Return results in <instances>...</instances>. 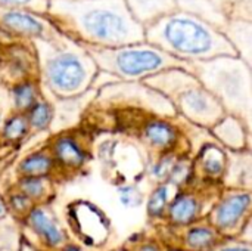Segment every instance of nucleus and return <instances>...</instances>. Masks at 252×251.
<instances>
[{
    "instance_id": "obj_36",
    "label": "nucleus",
    "mask_w": 252,
    "mask_h": 251,
    "mask_svg": "<svg viewBox=\"0 0 252 251\" xmlns=\"http://www.w3.org/2000/svg\"><path fill=\"white\" fill-rule=\"evenodd\" d=\"M3 213H4V207H3V204L0 203V216H1Z\"/></svg>"
},
{
    "instance_id": "obj_10",
    "label": "nucleus",
    "mask_w": 252,
    "mask_h": 251,
    "mask_svg": "<svg viewBox=\"0 0 252 251\" xmlns=\"http://www.w3.org/2000/svg\"><path fill=\"white\" fill-rule=\"evenodd\" d=\"M81 138L83 136L80 133L71 129L55 132L52 135L47 149L56 167L59 166L66 170H77L86 164L89 151Z\"/></svg>"
},
{
    "instance_id": "obj_25",
    "label": "nucleus",
    "mask_w": 252,
    "mask_h": 251,
    "mask_svg": "<svg viewBox=\"0 0 252 251\" xmlns=\"http://www.w3.org/2000/svg\"><path fill=\"white\" fill-rule=\"evenodd\" d=\"M227 18H250L252 19V0H213Z\"/></svg>"
},
{
    "instance_id": "obj_3",
    "label": "nucleus",
    "mask_w": 252,
    "mask_h": 251,
    "mask_svg": "<svg viewBox=\"0 0 252 251\" xmlns=\"http://www.w3.org/2000/svg\"><path fill=\"white\" fill-rule=\"evenodd\" d=\"M145 40L186 64L236 55L219 27L180 9L146 25Z\"/></svg>"
},
{
    "instance_id": "obj_2",
    "label": "nucleus",
    "mask_w": 252,
    "mask_h": 251,
    "mask_svg": "<svg viewBox=\"0 0 252 251\" xmlns=\"http://www.w3.org/2000/svg\"><path fill=\"white\" fill-rule=\"evenodd\" d=\"M31 46L41 90L53 99L74 98L94 89L99 68L86 46L63 34L55 40H32Z\"/></svg>"
},
{
    "instance_id": "obj_8",
    "label": "nucleus",
    "mask_w": 252,
    "mask_h": 251,
    "mask_svg": "<svg viewBox=\"0 0 252 251\" xmlns=\"http://www.w3.org/2000/svg\"><path fill=\"white\" fill-rule=\"evenodd\" d=\"M0 30L24 41L55 40L62 33L52 24L46 13L30 9L0 7Z\"/></svg>"
},
{
    "instance_id": "obj_19",
    "label": "nucleus",
    "mask_w": 252,
    "mask_h": 251,
    "mask_svg": "<svg viewBox=\"0 0 252 251\" xmlns=\"http://www.w3.org/2000/svg\"><path fill=\"white\" fill-rule=\"evenodd\" d=\"M24 114L30 126V132H34V133L47 132L50 130L53 117H55L53 101H50L46 96H40Z\"/></svg>"
},
{
    "instance_id": "obj_20",
    "label": "nucleus",
    "mask_w": 252,
    "mask_h": 251,
    "mask_svg": "<svg viewBox=\"0 0 252 251\" xmlns=\"http://www.w3.org/2000/svg\"><path fill=\"white\" fill-rule=\"evenodd\" d=\"M176 6L177 9L192 13L219 27L220 30L227 21V16L217 7V4L213 0H176Z\"/></svg>"
},
{
    "instance_id": "obj_18",
    "label": "nucleus",
    "mask_w": 252,
    "mask_h": 251,
    "mask_svg": "<svg viewBox=\"0 0 252 251\" xmlns=\"http://www.w3.org/2000/svg\"><path fill=\"white\" fill-rule=\"evenodd\" d=\"M124 3L143 27L177 9L176 0H124Z\"/></svg>"
},
{
    "instance_id": "obj_12",
    "label": "nucleus",
    "mask_w": 252,
    "mask_h": 251,
    "mask_svg": "<svg viewBox=\"0 0 252 251\" xmlns=\"http://www.w3.org/2000/svg\"><path fill=\"white\" fill-rule=\"evenodd\" d=\"M7 49L9 50L4 58V74L9 83L27 77H37L35 53L31 46V41L16 43L15 46Z\"/></svg>"
},
{
    "instance_id": "obj_38",
    "label": "nucleus",
    "mask_w": 252,
    "mask_h": 251,
    "mask_svg": "<svg viewBox=\"0 0 252 251\" xmlns=\"http://www.w3.org/2000/svg\"><path fill=\"white\" fill-rule=\"evenodd\" d=\"M174 251H182V250H174Z\"/></svg>"
},
{
    "instance_id": "obj_37",
    "label": "nucleus",
    "mask_w": 252,
    "mask_h": 251,
    "mask_svg": "<svg viewBox=\"0 0 252 251\" xmlns=\"http://www.w3.org/2000/svg\"><path fill=\"white\" fill-rule=\"evenodd\" d=\"M1 120H3V117H1V114H0V124H1Z\"/></svg>"
},
{
    "instance_id": "obj_11",
    "label": "nucleus",
    "mask_w": 252,
    "mask_h": 251,
    "mask_svg": "<svg viewBox=\"0 0 252 251\" xmlns=\"http://www.w3.org/2000/svg\"><path fill=\"white\" fill-rule=\"evenodd\" d=\"M211 138L226 151H247L250 149L251 126L242 118L224 112V115L208 129Z\"/></svg>"
},
{
    "instance_id": "obj_26",
    "label": "nucleus",
    "mask_w": 252,
    "mask_h": 251,
    "mask_svg": "<svg viewBox=\"0 0 252 251\" xmlns=\"http://www.w3.org/2000/svg\"><path fill=\"white\" fill-rule=\"evenodd\" d=\"M18 186L30 200L41 198L47 192V176H22Z\"/></svg>"
},
{
    "instance_id": "obj_28",
    "label": "nucleus",
    "mask_w": 252,
    "mask_h": 251,
    "mask_svg": "<svg viewBox=\"0 0 252 251\" xmlns=\"http://www.w3.org/2000/svg\"><path fill=\"white\" fill-rule=\"evenodd\" d=\"M177 154L176 152H167V154H161L159 158L155 161V164L152 166V176L157 180H167L173 166L177 160Z\"/></svg>"
},
{
    "instance_id": "obj_7",
    "label": "nucleus",
    "mask_w": 252,
    "mask_h": 251,
    "mask_svg": "<svg viewBox=\"0 0 252 251\" xmlns=\"http://www.w3.org/2000/svg\"><path fill=\"white\" fill-rule=\"evenodd\" d=\"M97 101L109 104H124L133 109H142L151 115L177 117L171 102L158 90L145 84L143 81H109L96 89Z\"/></svg>"
},
{
    "instance_id": "obj_35",
    "label": "nucleus",
    "mask_w": 252,
    "mask_h": 251,
    "mask_svg": "<svg viewBox=\"0 0 252 251\" xmlns=\"http://www.w3.org/2000/svg\"><path fill=\"white\" fill-rule=\"evenodd\" d=\"M63 251H81L78 247H75V246H68V247H65Z\"/></svg>"
},
{
    "instance_id": "obj_17",
    "label": "nucleus",
    "mask_w": 252,
    "mask_h": 251,
    "mask_svg": "<svg viewBox=\"0 0 252 251\" xmlns=\"http://www.w3.org/2000/svg\"><path fill=\"white\" fill-rule=\"evenodd\" d=\"M40 96H43V90L37 77H27L9 86L12 112H25Z\"/></svg>"
},
{
    "instance_id": "obj_1",
    "label": "nucleus",
    "mask_w": 252,
    "mask_h": 251,
    "mask_svg": "<svg viewBox=\"0 0 252 251\" xmlns=\"http://www.w3.org/2000/svg\"><path fill=\"white\" fill-rule=\"evenodd\" d=\"M46 16L86 47H117L145 40V27L124 0H49Z\"/></svg>"
},
{
    "instance_id": "obj_23",
    "label": "nucleus",
    "mask_w": 252,
    "mask_h": 251,
    "mask_svg": "<svg viewBox=\"0 0 252 251\" xmlns=\"http://www.w3.org/2000/svg\"><path fill=\"white\" fill-rule=\"evenodd\" d=\"M30 126L24 112H10L0 124V139L7 143L22 141L30 135Z\"/></svg>"
},
{
    "instance_id": "obj_14",
    "label": "nucleus",
    "mask_w": 252,
    "mask_h": 251,
    "mask_svg": "<svg viewBox=\"0 0 252 251\" xmlns=\"http://www.w3.org/2000/svg\"><path fill=\"white\" fill-rule=\"evenodd\" d=\"M193 169L199 170L207 179L217 180L224 176L227 167V151L216 141L204 143L192 163Z\"/></svg>"
},
{
    "instance_id": "obj_33",
    "label": "nucleus",
    "mask_w": 252,
    "mask_h": 251,
    "mask_svg": "<svg viewBox=\"0 0 252 251\" xmlns=\"http://www.w3.org/2000/svg\"><path fill=\"white\" fill-rule=\"evenodd\" d=\"M221 251H251L248 247H235V249H224Z\"/></svg>"
},
{
    "instance_id": "obj_5",
    "label": "nucleus",
    "mask_w": 252,
    "mask_h": 251,
    "mask_svg": "<svg viewBox=\"0 0 252 251\" xmlns=\"http://www.w3.org/2000/svg\"><path fill=\"white\" fill-rule=\"evenodd\" d=\"M143 83L164 95L176 114L196 127L208 130L224 115L221 104L188 68H168L148 77Z\"/></svg>"
},
{
    "instance_id": "obj_32",
    "label": "nucleus",
    "mask_w": 252,
    "mask_h": 251,
    "mask_svg": "<svg viewBox=\"0 0 252 251\" xmlns=\"http://www.w3.org/2000/svg\"><path fill=\"white\" fill-rule=\"evenodd\" d=\"M30 201H31V200H30L27 195H24L22 192L18 194V195H13V197L10 198V204H12L15 209H18V210L27 209V207L30 206Z\"/></svg>"
},
{
    "instance_id": "obj_22",
    "label": "nucleus",
    "mask_w": 252,
    "mask_h": 251,
    "mask_svg": "<svg viewBox=\"0 0 252 251\" xmlns=\"http://www.w3.org/2000/svg\"><path fill=\"white\" fill-rule=\"evenodd\" d=\"M199 210L198 200L193 195L189 194H180L177 195L168 207V216L174 223H189L192 222Z\"/></svg>"
},
{
    "instance_id": "obj_39",
    "label": "nucleus",
    "mask_w": 252,
    "mask_h": 251,
    "mask_svg": "<svg viewBox=\"0 0 252 251\" xmlns=\"http://www.w3.org/2000/svg\"><path fill=\"white\" fill-rule=\"evenodd\" d=\"M120 251H126V250H120Z\"/></svg>"
},
{
    "instance_id": "obj_21",
    "label": "nucleus",
    "mask_w": 252,
    "mask_h": 251,
    "mask_svg": "<svg viewBox=\"0 0 252 251\" xmlns=\"http://www.w3.org/2000/svg\"><path fill=\"white\" fill-rule=\"evenodd\" d=\"M55 167V161L46 146L27 154L18 164V173L21 176H47Z\"/></svg>"
},
{
    "instance_id": "obj_24",
    "label": "nucleus",
    "mask_w": 252,
    "mask_h": 251,
    "mask_svg": "<svg viewBox=\"0 0 252 251\" xmlns=\"http://www.w3.org/2000/svg\"><path fill=\"white\" fill-rule=\"evenodd\" d=\"M30 223L35 232H38L50 246H58L62 243V234L58 229L56 223L49 217L43 209H32L30 212Z\"/></svg>"
},
{
    "instance_id": "obj_4",
    "label": "nucleus",
    "mask_w": 252,
    "mask_h": 251,
    "mask_svg": "<svg viewBox=\"0 0 252 251\" xmlns=\"http://www.w3.org/2000/svg\"><path fill=\"white\" fill-rule=\"evenodd\" d=\"M190 71L216 96L224 112L252 120V70L238 55H221L207 61L192 62Z\"/></svg>"
},
{
    "instance_id": "obj_6",
    "label": "nucleus",
    "mask_w": 252,
    "mask_h": 251,
    "mask_svg": "<svg viewBox=\"0 0 252 251\" xmlns=\"http://www.w3.org/2000/svg\"><path fill=\"white\" fill-rule=\"evenodd\" d=\"M100 72L120 81H143L164 70L183 67L186 64L155 44L142 40L117 47H87Z\"/></svg>"
},
{
    "instance_id": "obj_34",
    "label": "nucleus",
    "mask_w": 252,
    "mask_h": 251,
    "mask_svg": "<svg viewBox=\"0 0 252 251\" xmlns=\"http://www.w3.org/2000/svg\"><path fill=\"white\" fill-rule=\"evenodd\" d=\"M140 251H158V250H157V247H154V246H145V247H143Z\"/></svg>"
},
{
    "instance_id": "obj_9",
    "label": "nucleus",
    "mask_w": 252,
    "mask_h": 251,
    "mask_svg": "<svg viewBox=\"0 0 252 251\" xmlns=\"http://www.w3.org/2000/svg\"><path fill=\"white\" fill-rule=\"evenodd\" d=\"M137 133L143 145L158 155L176 152L183 139V132L174 123V118L151 114L142 121Z\"/></svg>"
},
{
    "instance_id": "obj_31",
    "label": "nucleus",
    "mask_w": 252,
    "mask_h": 251,
    "mask_svg": "<svg viewBox=\"0 0 252 251\" xmlns=\"http://www.w3.org/2000/svg\"><path fill=\"white\" fill-rule=\"evenodd\" d=\"M118 194H120V200L124 206L127 207H131V206H137L140 203V192L136 186H131V185H126V186H121L118 189Z\"/></svg>"
},
{
    "instance_id": "obj_13",
    "label": "nucleus",
    "mask_w": 252,
    "mask_h": 251,
    "mask_svg": "<svg viewBox=\"0 0 252 251\" xmlns=\"http://www.w3.org/2000/svg\"><path fill=\"white\" fill-rule=\"evenodd\" d=\"M224 37L232 44L235 53L250 65L252 64V19L250 18H227L221 28Z\"/></svg>"
},
{
    "instance_id": "obj_16",
    "label": "nucleus",
    "mask_w": 252,
    "mask_h": 251,
    "mask_svg": "<svg viewBox=\"0 0 252 251\" xmlns=\"http://www.w3.org/2000/svg\"><path fill=\"white\" fill-rule=\"evenodd\" d=\"M251 204V195L248 191L233 192L227 195L216 209L214 212V222L220 228H229L233 226L244 213L250 209Z\"/></svg>"
},
{
    "instance_id": "obj_27",
    "label": "nucleus",
    "mask_w": 252,
    "mask_h": 251,
    "mask_svg": "<svg viewBox=\"0 0 252 251\" xmlns=\"http://www.w3.org/2000/svg\"><path fill=\"white\" fill-rule=\"evenodd\" d=\"M170 185L171 183H162L154 189V192L149 197L148 201V213L151 216H159L165 210L168 204V195H170Z\"/></svg>"
},
{
    "instance_id": "obj_29",
    "label": "nucleus",
    "mask_w": 252,
    "mask_h": 251,
    "mask_svg": "<svg viewBox=\"0 0 252 251\" xmlns=\"http://www.w3.org/2000/svg\"><path fill=\"white\" fill-rule=\"evenodd\" d=\"M49 0H0V7L30 9L38 13H46Z\"/></svg>"
},
{
    "instance_id": "obj_15",
    "label": "nucleus",
    "mask_w": 252,
    "mask_h": 251,
    "mask_svg": "<svg viewBox=\"0 0 252 251\" xmlns=\"http://www.w3.org/2000/svg\"><path fill=\"white\" fill-rule=\"evenodd\" d=\"M89 92L74 96V98L55 99V102H53L55 117H53L52 127H50V130H53V133L61 132V130H68L75 124L77 120H80L83 109L87 108V104H89V101L86 102Z\"/></svg>"
},
{
    "instance_id": "obj_30",
    "label": "nucleus",
    "mask_w": 252,
    "mask_h": 251,
    "mask_svg": "<svg viewBox=\"0 0 252 251\" xmlns=\"http://www.w3.org/2000/svg\"><path fill=\"white\" fill-rule=\"evenodd\" d=\"M214 241V232L207 228H193L188 234V243L189 246L195 249H202L210 246Z\"/></svg>"
}]
</instances>
